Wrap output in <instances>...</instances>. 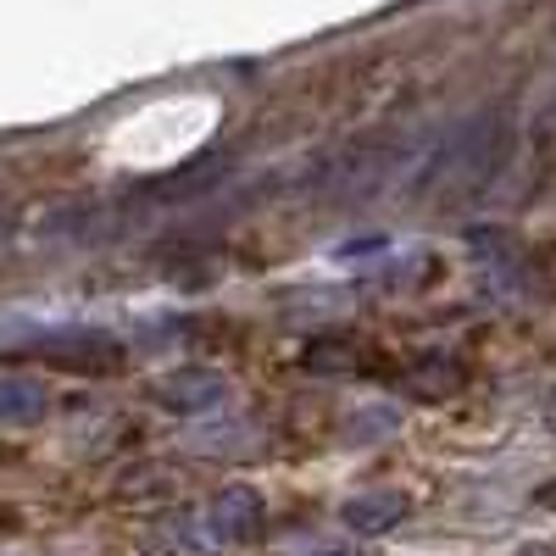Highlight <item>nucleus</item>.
<instances>
[{
	"label": "nucleus",
	"instance_id": "nucleus-6",
	"mask_svg": "<svg viewBox=\"0 0 556 556\" xmlns=\"http://www.w3.org/2000/svg\"><path fill=\"white\" fill-rule=\"evenodd\" d=\"M306 556H362V551L356 545H312Z\"/></svg>",
	"mask_w": 556,
	"mask_h": 556
},
{
	"label": "nucleus",
	"instance_id": "nucleus-4",
	"mask_svg": "<svg viewBox=\"0 0 556 556\" xmlns=\"http://www.w3.org/2000/svg\"><path fill=\"white\" fill-rule=\"evenodd\" d=\"M45 406H51V395H45L39 379H28V374H0V429H28V424H39Z\"/></svg>",
	"mask_w": 556,
	"mask_h": 556
},
{
	"label": "nucleus",
	"instance_id": "nucleus-1",
	"mask_svg": "<svg viewBox=\"0 0 556 556\" xmlns=\"http://www.w3.org/2000/svg\"><path fill=\"white\" fill-rule=\"evenodd\" d=\"M501 123L495 117H479V123H468L451 146L434 156V167H429V190H440V195H468V190H479V184L495 173V162H501Z\"/></svg>",
	"mask_w": 556,
	"mask_h": 556
},
{
	"label": "nucleus",
	"instance_id": "nucleus-5",
	"mask_svg": "<svg viewBox=\"0 0 556 556\" xmlns=\"http://www.w3.org/2000/svg\"><path fill=\"white\" fill-rule=\"evenodd\" d=\"M345 529L351 534H384L406 518V495L401 490H374V495H351L345 501Z\"/></svg>",
	"mask_w": 556,
	"mask_h": 556
},
{
	"label": "nucleus",
	"instance_id": "nucleus-3",
	"mask_svg": "<svg viewBox=\"0 0 556 556\" xmlns=\"http://www.w3.org/2000/svg\"><path fill=\"white\" fill-rule=\"evenodd\" d=\"M206 529H212L223 545H245V540H256V534H262V495L245 490V484L223 490V495L212 501V513H206Z\"/></svg>",
	"mask_w": 556,
	"mask_h": 556
},
{
	"label": "nucleus",
	"instance_id": "nucleus-8",
	"mask_svg": "<svg viewBox=\"0 0 556 556\" xmlns=\"http://www.w3.org/2000/svg\"><path fill=\"white\" fill-rule=\"evenodd\" d=\"M523 556H551V551H540V545H534V551H523Z\"/></svg>",
	"mask_w": 556,
	"mask_h": 556
},
{
	"label": "nucleus",
	"instance_id": "nucleus-7",
	"mask_svg": "<svg viewBox=\"0 0 556 556\" xmlns=\"http://www.w3.org/2000/svg\"><path fill=\"white\" fill-rule=\"evenodd\" d=\"M540 506H551V513H556V479H551V484H540Z\"/></svg>",
	"mask_w": 556,
	"mask_h": 556
},
{
	"label": "nucleus",
	"instance_id": "nucleus-2",
	"mask_svg": "<svg viewBox=\"0 0 556 556\" xmlns=\"http://www.w3.org/2000/svg\"><path fill=\"white\" fill-rule=\"evenodd\" d=\"M223 395H228V379L212 374V367H178V374H167V379L151 384V401L162 412H173V417L212 412V406H223Z\"/></svg>",
	"mask_w": 556,
	"mask_h": 556
}]
</instances>
